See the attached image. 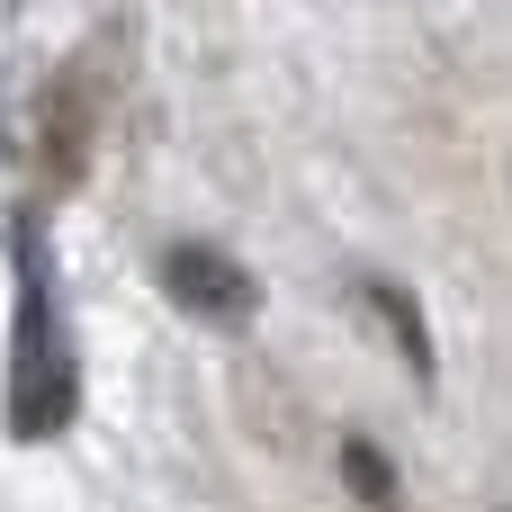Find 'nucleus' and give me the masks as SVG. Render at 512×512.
Returning <instances> with one entry per match:
<instances>
[{
  "label": "nucleus",
  "instance_id": "2",
  "mask_svg": "<svg viewBox=\"0 0 512 512\" xmlns=\"http://www.w3.org/2000/svg\"><path fill=\"white\" fill-rule=\"evenodd\" d=\"M162 288L180 315H207V324H243L252 315V270L216 243H162Z\"/></svg>",
  "mask_w": 512,
  "mask_h": 512
},
{
  "label": "nucleus",
  "instance_id": "4",
  "mask_svg": "<svg viewBox=\"0 0 512 512\" xmlns=\"http://www.w3.org/2000/svg\"><path fill=\"white\" fill-rule=\"evenodd\" d=\"M342 477L360 486V504H369V512H396V468H387L360 432H342Z\"/></svg>",
  "mask_w": 512,
  "mask_h": 512
},
{
  "label": "nucleus",
  "instance_id": "3",
  "mask_svg": "<svg viewBox=\"0 0 512 512\" xmlns=\"http://www.w3.org/2000/svg\"><path fill=\"white\" fill-rule=\"evenodd\" d=\"M369 306L387 315V333H396V351H405V369L414 378H432V324H423V306L396 288V279H369Z\"/></svg>",
  "mask_w": 512,
  "mask_h": 512
},
{
  "label": "nucleus",
  "instance_id": "1",
  "mask_svg": "<svg viewBox=\"0 0 512 512\" xmlns=\"http://www.w3.org/2000/svg\"><path fill=\"white\" fill-rule=\"evenodd\" d=\"M18 333H9V432L18 441H54L72 423V351H63V306H54V270L36 225H18Z\"/></svg>",
  "mask_w": 512,
  "mask_h": 512
}]
</instances>
